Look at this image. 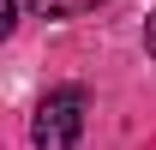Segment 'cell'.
Instances as JSON below:
<instances>
[{"instance_id":"2","label":"cell","mask_w":156,"mask_h":150,"mask_svg":"<svg viewBox=\"0 0 156 150\" xmlns=\"http://www.w3.org/2000/svg\"><path fill=\"white\" fill-rule=\"evenodd\" d=\"M30 12H36V18H60V12H66V0H30Z\"/></svg>"},{"instance_id":"4","label":"cell","mask_w":156,"mask_h":150,"mask_svg":"<svg viewBox=\"0 0 156 150\" xmlns=\"http://www.w3.org/2000/svg\"><path fill=\"white\" fill-rule=\"evenodd\" d=\"M144 48H150V60H156V12H150V24H144Z\"/></svg>"},{"instance_id":"3","label":"cell","mask_w":156,"mask_h":150,"mask_svg":"<svg viewBox=\"0 0 156 150\" xmlns=\"http://www.w3.org/2000/svg\"><path fill=\"white\" fill-rule=\"evenodd\" d=\"M18 24V0H0V30H12Z\"/></svg>"},{"instance_id":"1","label":"cell","mask_w":156,"mask_h":150,"mask_svg":"<svg viewBox=\"0 0 156 150\" xmlns=\"http://www.w3.org/2000/svg\"><path fill=\"white\" fill-rule=\"evenodd\" d=\"M78 132H84V90L78 84L48 90L36 108V126H30L36 150H78Z\"/></svg>"}]
</instances>
